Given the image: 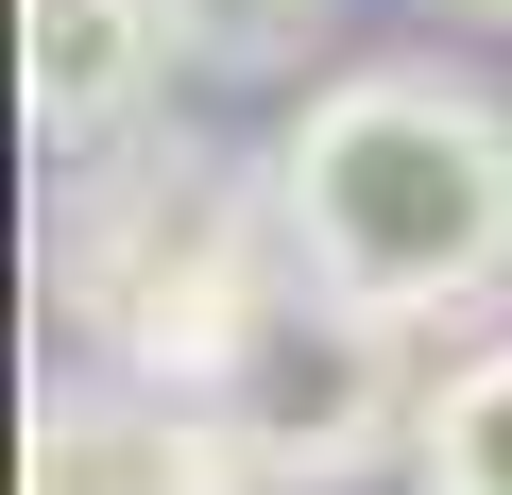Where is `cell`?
Wrapping results in <instances>:
<instances>
[{"label": "cell", "instance_id": "cell-1", "mask_svg": "<svg viewBox=\"0 0 512 495\" xmlns=\"http://www.w3.org/2000/svg\"><path fill=\"white\" fill-rule=\"evenodd\" d=\"M291 274L393 325H478L512 291V120L461 69H325L291 154Z\"/></svg>", "mask_w": 512, "mask_h": 495}, {"label": "cell", "instance_id": "cell-2", "mask_svg": "<svg viewBox=\"0 0 512 495\" xmlns=\"http://www.w3.org/2000/svg\"><path fill=\"white\" fill-rule=\"evenodd\" d=\"M52 291L120 376L205 393L291 308V205H274V171L239 188L222 154H86L69 222H52Z\"/></svg>", "mask_w": 512, "mask_h": 495}, {"label": "cell", "instance_id": "cell-3", "mask_svg": "<svg viewBox=\"0 0 512 495\" xmlns=\"http://www.w3.org/2000/svg\"><path fill=\"white\" fill-rule=\"evenodd\" d=\"M205 410H222V444H239L256 478H308V495H325V478H359L376 444H410L427 393H410V325H393V308H342V291L291 274V308L205 376Z\"/></svg>", "mask_w": 512, "mask_h": 495}, {"label": "cell", "instance_id": "cell-4", "mask_svg": "<svg viewBox=\"0 0 512 495\" xmlns=\"http://www.w3.org/2000/svg\"><path fill=\"white\" fill-rule=\"evenodd\" d=\"M35 495H256V461L222 444L205 393L171 376H86L35 410Z\"/></svg>", "mask_w": 512, "mask_h": 495}, {"label": "cell", "instance_id": "cell-5", "mask_svg": "<svg viewBox=\"0 0 512 495\" xmlns=\"http://www.w3.org/2000/svg\"><path fill=\"white\" fill-rule=\"evenodd\" d=\"M171 69V0H18V103L52 154H120Z\"/></svg>", "mask_w": 512, "mask_h": 495}, {"label": "cell", "instance_id": "cell-6", "mask_svg": "<svg viewBox=\"0 0 512 495\" xmlns=\"http://www.w3.org/2000/svg\"><path fill=\"white\" fill-rule=\"evenodd\" d=\"M410 495H512V342H478L410 410Z\"/></svg>", "mask_w": 512, "mask_h": 495}, {"label": "cell", "instance_id": "cell-7", "mask_svg": "<svg viewBox=\"0 0 512 495\" xmlns=\"http://www.w3.org/2000/svg\"><path fill=\"white\" fill-rule=\"evenodd\" d=\"M325 35V0H171V52L188 69H291Z\"/></svg>", "mask_w": 512, "mask_h": 495}, {"label": "cell", "instance_id": "cell-8", "mask_svg": "<svg viewBox=\"0 0 512 495\" xmlns=\"http://www.w3.org/2000/svg\"><path fill=\"white\" fill-rule=\"evenodd\" d=\"M461 18H512V0H461Z\"/></svg>", "mask_w": 512, "mask_h": 495}]
</instances>
